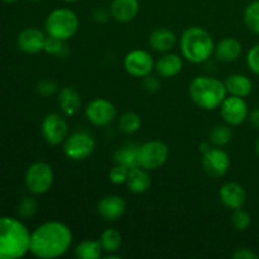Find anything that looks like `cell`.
Instances as JSON below:
<instances>
[{"label":"cell","mask_w":259,"mask_h":259,"mask_svg":"<svg viewBox=\"0 0 259 259\" xmlns=\"http://www.w3.org/2000/svg\"><path fill=\"white\" fill-rule=\"evenodd\" d=\"M88 120L96 126H104L110 124L116 116V109L113 103L106 99H94L85 109Z\"/></svg>","instance_id":"cell-9"},{"label":"cell","mask_w":259,"mask_h":259,"mask_svg":"<svg viewBox=\"0 0 259 259\" xmlns=\"http://www.w3.org/2000/svg\"><path fill=\"white\" fill-rule=\"evenodd\" d=\"M55 175L52 167L46 162H35L25 174V185L32 194L42 195L50 191L53 185Z\"/></svg>","instance_id":"cell-6"},{"label":"cell","mask_w":259,"mask_h":259,"mask_svg":"<svg viewBox=\"0 0 259 259\" xmlns=\"http://www.w3.org/2000/svg\"><path fill=\"white\" fill-rule=\"evenodd\" d=\"M126 210V204L123 197L118 195H109L100 200L98 204V211L106 222H115L120 219Z\"/></svg>","instance_id":"cell-15"},{"label":"cell","mask_w":259,"mask_h":259,"mask_svg":"<svg viewBox=\"0 0 259 259\" xmlns=\"http://www.w3.org/2000/svg\"><path fill=\"white\" fill-rule=\"evenodd\" d=\"M58 104L67 116L76 115L81 106L80 94L72 88L61 89L60 94H58Z\"/></svg>","instance_id":"cell-22"},{"label":"cell","mask_w":259,"mask_h":259,"mask_svg":"<svg viewBox=\"0 0 259 259\" xmlns=\"http://www.w3.org/2000/svg\"><path fill=\"white\" fill-rule=\"evenodd\" d=\"M65 2H67V3H76V2H78V0H65Z\"/></svg>","instance_id":"cell-43"},{"label":"cell","mask_w":259,"mask_h":259,"mask_svg":"<svg viewBox=\"0 0 259 259\" xmlns=\"http://www.w3.org/2000/svg\"><path fill=\"white\" fill-rule=\"evenodd\" d=\"M37 201L33 197H24L19 202V206H18V215L23 219L32 218L37 212Z\"/></svg>","instance_id":"cell-32"},{"label":"cell","mask_w":259,"mask_h":259,"mask_svg":"<svg viewBox=\"0 0 259 259\" xmlns=\"http://www.w3.org/2000/svg\"><path fill=\"white\" fill-rule=\"evenodd\" d=\"M149 45L157 52L166 53L176 45V35L171 29L157 28L149 35Z\"/></svg>","instance_id":"cell-20"},{"label":"cell","mask_w":259,"mask_h":259,"mask_svg":"<svg viewBox=\"0 0 259 259\" xmlns=\"http://www.w3.org/2000/svg\"><path fill=\"white\" fill-rule=\"evenodd\" d=\"M37 91L39 95L47 98V96L53 95L57 91V85H56V82H53L51 80H42L38 82Z\"/></svg>","instance_id":"cell-35"},{"label":"cell","mask_w":259,"mask_h":259,"mask_svg":"<svg viewBox=\"0 0 259 259\" xmlns=\"http://www.w3.org/2000/svg\"><path fill=\"white\" fill-rule=\"evenodd\" d=\"M182 58L176 53H164L161 58L154 65V70L157 71L159 76L162 77H175L179 75L182 70Z\"/></svg>","instance_id":"cell-18"},{"label":"cell","mask_w":259,"mask_h":259,"mask_svg":"<svg viewBox=\"0 0 259 259\" xmlns=\"http://www.w3.org/2000/svg\"><path fill=\"white\" fill-rule=\"evenodd\" d=\"M139 13L138 0H113L110 14L116 22L128 23L133 20Z\"/></svg>","instance_id":"cell-17"},{"label":"cell","mask_w":259,"mask_h":259,"mask_svg":"<svg viewBox=\"0 0 259 259\" xmlns=\"http://www.w3.org/2000/svg\"><path fill=\"white\" fill-rule=\"evenodd\" d=\"M95 149V141L88 132H76L63 142V152L72 161H83Z\"/></svg>","instance_id":"cell-8"},{"label":"cell","mask_w":259,"mask_h":259,"mask_svg":"<svg viewBox=\"0 0 259 259\" xmlns=\"http://www.w3.org/2000/svg\"><path fill=\"white\" fill-rule=\"evenodd\" d=\"M4 3H7V4H14V3H17L18 0H3Z\"/></svg>","instance_id":"cell-41"},{"label":"cell","mask_w":259,"mask_h":259,"mask_svg":"<svg viewBox=\"0 0 259 259\" xmlns=\"http://www.w3.org/2000/svg\"><path fill=\"white\" fill-rule=\"evenodd\" d=\"M168 158V147L161 141H151L138 147L139 167L153 171L166 163Z\"/></svg>","instance_id":"cell-7"},{"label":"cell","mask_w":259,"mask_h":259,"mask_svg":"<svg viewBox=\"0 0 259 259\" xmlns=\"http://www.w3.org/2000/svg\"><path fill=\"white\" fill-rule=\"evenodd\" d=\"M42 134L45 141L51 146L63 143L68 137L67 121L60 114L51 113L43 119Z\"/></svg>","instance_id":"cell-10"},{"label":"cell","mask_w":259,"mask_h":259,"mask_svg":"<svg viewBox=\"0 0 259 259\" xmlns=\"http://www.w3.org/2000/svg\"><path fill=\"white\" fill-rule=\"evenodd\" d=\"M103 247L96 240H83L76 247L75 255L80 259H98L103 255Z\"/></svg>","instance_id":"cell-25"},{"label":"cell","mask_w":259,"mask_h":259,"mask_svg":"<svg viewBox=\"0 0 259 259\" xmlns=\"http://www.w3.org/2000/svg\"><path fill=\"white\" fill-rule=\"evenodd\" d=\"M143 88L144 90L151 94L157 93L159 90V80L157 77H154V76H146L143 80Z\"/></svg>","instance_id":"cell-36"},{"label":"cell","mask_w":259,"mask_h":259,"mask_svg":"<svg viewBox=\"0 0 259 259\" xmlns=\"http://www.w3.org/2000/svg\"><path fill=\"white\" fill-rule=\"evenodd\" d=\"M182 56L192 63H202L209 60L215 51L214 40L207 30L200 27L186 29L180 40Z\"/></svg>","instance_id":"cell-4"},{"label":"cell","mask_w":259,"mask_h":259,"mask_svg":"<svg viewBox=\"0 0 259 259\" xmlns=\"http://www.w3.org/2000/svg\"><path fill=\"white\" fill-rule=\"evenodd\" d=\"M99 242L106 253H115L121 245V234L116 229H106L103 232Z\"/></svg>","instance_id":"cell-26"},{"label":"cell","mask_w":259,"mask_h":259,"mask_svg":"<svg viewBox=\"0 0 259 259\" xmlns=\"http://www.w3.org/2000/svg\"><path fill=\"white\" fill-rule=\"evenodd\" d=\"M66 40L57 39V38H53L47 35V39H46L45 45V51L48 55H52L55 57H66L68 53V48L66 46Z\"/></svg>","instance_id":"cell-29"},{"label":"cell","mask_w":259,"mask_h":259,"mask_svg":"<svg viewBox=\"0 0 259 259\" xmlns=\"http://www.w3.org/2000/svg\"><path fill=\"white\" fill-rule=\"evenodd\" d=\"M232 129L227 125H218L210 133V141L214 146L223 147L228 144L232 139Z\"/></svg>","instance_id":"cell-30"},{"label":"cell","mask_w":259,"mask_h":259,"mask_svg":"<svg viewBox=\"0 0 259 259\" xmlns=\"http://www.w3.org/2000/svg\"><path fill=\"white\" fill-rule=\"evenodd\" d=\"M244 22L252 32L259 34V0L248 5L244 12Z\"/></svg>","instance_id":"cell-28"},{"label":"cell","mask_w":259,"mask_h":259,"mask_svg":"<svg viewBox=\"0 0 259 259\" xmlns=\"http://www.w3.org/2000/svg\"><path fill=\"white\" fill-rule=\"evenodd\" d=\"M202 166L209 176L215 177V179L224 176L230 167L229 154L219 147L210 148L206 153H204Z\"/></svg>","instance_id":"cell-13"},{"label":"cell","mask_w":259,"mask_h":259,"mask_svg":"<svg viewBox=\"0 0 259 259\" xmlns=\"http://www.w3.org/2000/svg\"><path fill=\"white\" fill-rule=\"evenodd\" d=\"M72 244V233L61 222H48L30 233L29 252L42 259L58 258Z\"/></svg>","instance_id":"cell-1"},{"label":"cell","mask_w":259,"mask_h":259,"mask_svg":"<svg viewBox=\"0 0 259 259\" xmlns=\"http://www.w3.org/2000/svg\"><path fill=\"white\" fill-rule=\"evenodd\" d=\"M250 223H252V218H250L249 212H247L245 210L235 209L234 212L232 215V224L239 232H244L249 228Z\"/></svg>","instance_id":"cell-31"},{"label":"cell","mask_w":259,"mask_h":259,"mask_svg":"<svg viewBox=\"0 0 259 259\" xmlns=\"http://www.w3.org/2000/svg\"><path fill=\"white\" fill-rule=\"evenodd\" d=\"M29 2H40V0H29Z\"/></svg>","instance_id":"cell-44"},{"label":"cell","mask_w":259,"mask_h":259,"mask_svg":"<svg viewBox=\"0 0 259 259\" xmlns=\"http://www.w3.org/2000/svg\"><path fill=\"white\" fill-rule=\"evenodd\" d=\"M257 154L259 156V139H258V142H257Z\"/></svg>","instance_id":"cell-42"},{"label":"cell","mask_w":259,"mask_h":259,"mask_svg":"<svg viewBox=\"0 0 259 259\" xmlns=\"http://www.w3.org/2000/svg\"><path fill=\"white\" fill-rule=\"evenodd\" d=\"M224 83L228 94L233 96H239V98H247L248 95H250L253 90L252 81L247 76L240 75V73H234V75L228 76Z\"/></svg>","instance_id":"cell-21"},{"label":"cell","mask_w":259,"mask_h":259,"mask_svg":"<svg viewBox=\"0 0 259 259\" xmlns=\"http://www.w3.org/2000/svg\"><path fill=\"white\" fill-rule=\"evenodd\" d=\"M233 258L234 259H258L259 257L257 253H254L253 250L244 248V249L237 250V252L233 254Z\"/></svg>","instance_id":"cell-37"},{"label":"cell","mask_w":259,"mask_h":259,"mask_svg":"<svg viewBox=\"0 0 259 259\" xmlns=\"http://www.w3.org/2000/svg\"><path fill=\"white\" fill-rule=\"evenodd\" d=\"M126 186L134 194H143L151 187V177H149L147 169L142 167L129 169L128 179H126Z\"/></svg>","instance_id":"cell-23"},{"label":"cell","mask_w":259,"mask_h":259,"mask_svg":"<svg viewBox=\"0 0 259 259\" xmlns=\"http://www.w3.org/2000/svg\"><path fill=\"white\" fill-rule=\"evenodd\" d=\"M142 125L141 116L138 114L133 113V111H128V113H124L120 116V120H119V128L121 132L126 134H133L136 132L139 131Z\"/></svg>","instance_id":"cell-27"},{"label":"cell","mask_w":259,"mask_h":259,"mask_svg":"<svg viewBox=\"0 0 259 259\" xmlns=\"http://www.w3.org/2000/svg\"><path fill=\"white\" fill-rule=\"evenodd\" d=\"M247 62L250 70L259 76V45H255L252 47V50L248 52Z\"/></svg>","instance_id":"cell-34"},{"label":"cell","mask_w":259,"mask_h":259,"mask_svg":"<svg viewBox=\"0 0 259 259\" xmlns=\"http://www.w3.org/2000/svg\"><path fill=\"white\" fill-rule=\"evenodd\" d=\"M138 147L139 146H134V144H126V146L119 148L114 154L115 163L121 164V166L126 167L128 169L138 167Z\"/></svg>","instance_id":"cell-24"},{"label":"cell","mask_w":259,"mask_h":259,"mask_svg":"<svg viewBox=\"0 0 259 259\" xmlns=\"http://www.w3.org/2000/svg\"><path fill=\"white\" fill-rule=\"evenodd\" d=\"M220 200L229 209H240L247 201V194L242 185L237 182H228L223 185L219 192Z\"/></svg>","instance_id":"cell-16"},{"label":"cell","mask_w":259,"mask_h":259,"mask_svg":"<svg viewBox=\"0 0 259 259\" xmlns=\"http://www.w3.org/2000/svg\"><path fill=\"white\" fill-rule=\"evenodd\" d=\"M189 91L192 101L205 110L220 108L228 94L223 81L207 76L195 77L190 83Z\"/></svg>","instance_id":"cell-3"},{"label":"cell","mask_w":259,"mask_h":259,"mask_svg":"<svg viewBox=\"0 0 259 259\" xmlns=\"http://www.w3.org/2000/svg\"><path fill=\"white\" fill-rule=\"evenodd\" d=\"M129 169L126 167L121 166V164H115V166L111 168L109 177H110V181L114 185H121L125 184L126 179H128Z\"/></svg>","instance_id":"cell-33"},{"label":"cell","mask_w":259,"mask_h":259,"mask_svg":"<svg viewBox=\"0 0 259 259\" xmlns=\"http://www.w3.org/2000/svg\"><path fill=\"white\" fill-rule=\"evenodd\" d=\"M30 233L20 220L0 218V259H18L29 252Z\"/></svg>","instance_id":"cell-2"},{"label":"cell","mask_w":259,"mask_h":259,"mask_svg":"<svg viewBox=\"0 0 259 259\" xmlns=\"http://www.w3.org/2000/svg\"><path fill=\"white\" fill-rule=\"evenodd\" d=\"M153 57L147 51L134 50L124 58V68L134 77H146L154 70Z\"/></svg>","instance_id":"cell-11"},{"label":"cell","mask_w":259,"mask_h":259,"mask_svg":"<svg viewBox=\"0 0 259 259\" xmlns=\"http://www.w3.org/2000/svg\"><path fill=\"white\" fill-rule=\"evenodd\" d=\"M210 148H211V144H210V143H201V144H200V151H201L202 153H206V152L209 151Z\"/></svg>","instance_id":"cell-40"},{"label":"cell","mask_w":259,"mask_h":259,"mask_svg":"<svg viewBox=\"0 0 259 259\" xmlns=\"http://www.w3.org/2000/svg\"><path fill=\"white\" fill-rule=\"evenodd\" d=\"M249 119H250V123H252L255 128L259 129V109H257V110H254L252 114H250Z\"/></svg>","instance_id":"cell-39"},{"label":"cell","mask_w":259,"mask_h":259,"mask_svg":"<svg viewBox=\"0 0 259 259\" xmlns=\"http://www.w3.org/2000/svg\"><path fill=\"white\" fill-rule=\"evenodd\" d=\"M45 29L50 37L67 40L77 32L78 18L72 10L58 8L48 14L45 22Z\"/></svg>","instance_id":"cell-5"},{"label":"cell","mask_w":259,"mask_h":259,"mask_svg":"<svg viewBox=\"0 0 259 259\" xmlns=\"http://www.w3.org/2000/svg\"><path fill=\"white\" fill-rule=\"evenodd\" d=\"M220 113L228 125H240L248 118V106L244 101V98L230 95L225 98L220 105Z\"/></svg>","instance_id":"cell-12"},{"label":"cell","mask_w":259,"mask_h":259,"mask_svg":"<svg viewBox=\"0 0 259 259\" xmlns=\"http://www.w3.org/2000/svg\"><path fill=\"white\" fill-rule=\"evenodd\" d=\"M215 55L222 62H233L242 55V43L235 38H224L215 46Z\"/></svg>","instance_id":"cell-19"},{"label":"cell","mask_w":259,"mask_h":259,"mask_svg":"<svg viewBox=\"0 0 259 259\" xmlns=\"http://www.w3.org/2000/svg\"><path fill=\"white\" fill-rule=\"evenodd\" d=\"M46 39L47 37L42 30L37 29V28H27L18 35V47L23 52L35 55V53L45 51Z\"/></svg>","instance_id":"cell-14"},{"label":"cell","mask_w":259,"mask_h":259,"mask_svg":"<svg viewBox=\"0 0 259 259\" xmlns=\"http://www.w3.org/2000/svg\"><path fill=\"white\" fill-rule=\"evenodd\" d=\"M110 15V10L108 12V10L104 9V8H99V9H96L95 12H94V19L98 23H105L108 22Z\"/></svg>","instance_id":"cell-38"}]
</instances>
